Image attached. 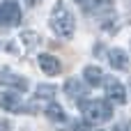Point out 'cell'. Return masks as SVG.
Returning a JSON list of instances; mask_svg holds the SVG:
<instances>
[{"label": "cell", "mask_w": 131, "mask_h": 131, "mask_svg": "<svg viewBox=\"0 0 131 131\" xmlns=\"http://www.w3.org/2000/svg\"><path fill=\"white\" fill-rule=\"evenodd\" d=\"M48 25L51 30L62 37V39H71L74 37V30H76V21H74V14L69 12V7L60 0L53 5V12H51V18H48Z\"/></svg>", "instance_id": "1"}, {"label": "cell", "mask_w": 131, "mask_h": 131, "mask_svg": "<svg viewBox=\"0 0 131 131\" xmlns=\"http://www.w3.org/2000/svg\"><path fill=\"white\" fill-rule=\"evenodd\" d=\"M78 108L88 122H108L113 117V106L104 99H78Z\"/></svg>", "instance_id": "2"}, {"label": "cell", "mask_w": 131, "mask_h": 131, "mask_svg": "<svg viewBox=\"0 0 131 131\" xmlns=\"http://www.w3.org/2000/svg\"><path fill=\"white\" fill-rule=\"evenodd\" d=\"M21 23V9L14 0H2L0 5V28H12Z\"/></svg>", "instance_id": "3"}, {"label": "cell", "mask_w": 131, "mask_h": 131, "mask_svg": "<svg viewBox=\"0 0 131 131\" xmlns=\"http://www.w3.org/2000/svg\"><path fill=\"white\" fill-rule=\"evenodd\" d=\"M104 90H106V97L113 101V104H124L127 101V90H124V85L117 81V78H113V76H104Z\"/></svg>", "instance_id": "4"}, {"label": "cell", "mask_w": 131, "mask_h": 131, "mask_svg": "<svg viewBox=\"0 0 131 131\" xmlns=\"http://www.w3.org/2000/svg\"><path fill=\"white\" fill-rule=\"evenodd\" d=\"M53 97H55V88L53 85H39L37 92H35V99H32L35 106H30V113H37L39 106H44V111H46V106L53 101Z\"/></svg>", "instance_id": "5"}, {"label": "cell", "mask_w": 131, "mask_h": 131, "mask_svg": "<svg viewBox=\"0 0 131 131\" xmlns=\"http://www.w3.org/2000/svg\"><path fill=\"white\" fill-rule=\"evenodd\" d=\"M0 83L12 85V88H14V90H18V92H25V90H28V78L16 76V74H14V71H9L7 67H0Z\"/></svg>", "instance_id": "6"}, {"label": "cell", "mask_w": 131, "mask_h": 131, "mask_svg": "<svg viewBox=\"0 0 131 131\" xmlns=\"http://www.w3.org/2000/svg\"><path fill=\"white\" fill-rule=\"evenodd\" d=\"M37 62H39V67H41V71H44L46 76H58V74L62 71L60 60L53 58V55H48V53H41V55L37 58Z\"/></svg>", "instance_id": "7"}, {"label": "cell", "mask_w": 131, "mask_h": 131, "mask_svg": "<svg viewBox=\"0 0 131 131\" xmlns=\"http://www.w3.org/2000/svg\"><path fill=\"white\" fill-rule=\"evenodd\" d=\"M0 108L2 111H9V113H25L28 108L21 104V99L12 92H0Z\"/></svg>", "instance_id": "8"}, {"label": "cell", "mask_w": 131, "mask_h": 131, "mask_svg": "<svg viewBox=\"0 0 131 131\" xmlns=\"http://www.w3.org/2000/svg\"><path fill=\"white\" fill-rule=\"evenodd\" d=\"M108 60H111V67L117 69V71H129V67H131L129 55L122 48H111L108 51Z\"/></svg>", "instance_id": "9"}, {"label": "cell", "mask_w": 131, "mask_h": 131, "mask_svg": "<svg viewBox=\"0 0 131 131\" xmlns=\"http://www.w3.org/2000/svg\"><path fill=\"white\" fill-rule=\"evenodd\" d=\"M83 78H85V83H88L90 88H97V85H101V81H104V71H101V67L88 64V67L83 69Z\"/></svg>", "instance_id": "10"}, {"label": "cell", "mask_w": 131, "mask_h": 131, "mask_svg": "<svg viewBox=\"0 0 131 131\" xmlns=\"http://www.w3.org/2000/svg\"><path fill=\"white\" fill-rule=\"evenodd\" d=\"M111 5H113V0H83V2H81V7H83L88 14L111 12Z\"/></svg>", "instance_id": "11"}, {"label": "cell", "mask_w": 131, "mask_h": 131, "mask_svg": "<svg viewBox=\"0 0 131 131\" xmlns=\"http://www.w3.org/2000/svg\"><path fill=\"white\" fill-rule=\"evenodd\" d=\"M46 117L51 120V122H58V124H62V122H67V113H64V108L60 106V104H55V101H51L48 106H46Z\"/></svg>", "instance_id": "12"}, {"label": "cell", "mask_w": 131, "mask_h": 131, "mask_svg": "<svg viewBox=\"0 0 131 131\" xmlns=\"http://www.w3.org/2000/svg\"><path fill=\"white\" fill-rule=\"evenodd\" d=\"M83 92H85V85H83L78 78H69V81L64 83V94H67V97L81 99V97H83Z\"/></svg>", "instance_id": "13"}, {"label": "cell", "mask_w": 131, "mask_h": 131, "mask_svg": "<svg viewBox=\"0 0 131 131\" xmlns=\"http://www.w3.org/2000/svg\"><path fill=\"white\" fill-rule=\"evenodd\" d=\"M21 41L25 44V48H30V51H32V48L41 41V37H39L35 30H23V32H21Z\"/></svg>", "instance_id": "14"}, {"label": "cell", "mask_w": 131, "mask_h": 131, "mask_svg": "<svg viewBox=\"0 0 131 131\" xmlns=\"http://www.w3.org/2000/svg\"><path fill=\"white\" fill-rule=\"evenodd\" d=\"M115 131H131V124H129V122H122V124L115 127Z\"/></svg>", "instance_id": "15"}, {"label": "cell", "mask_w": 131, "mask_h": 131, "mask_svg": "<svg viewBox=\"0 0 131 131\" xmlns=\"http://www.w3.org/2000/svg\"><path fill=\"white\" fill-rule=\"evenodd\" d=\"M0 131H9V124H7V120H0Z\"/></svg>", "instance_id": "16"}, {"label": "cell", "mask_w": 131, "mask_h": 131, "mask_svg": "<svg viewBox=\"0 0 131 131\" xmlns=\"http://www.w3.org/2000/svg\"><path fill=\"white\" fill-rule=\"evenodd\" d=\"M39 2H41V0H25V5H28V7H37Z\"/></svg>", "instance_id": "17"}]
</instances>
